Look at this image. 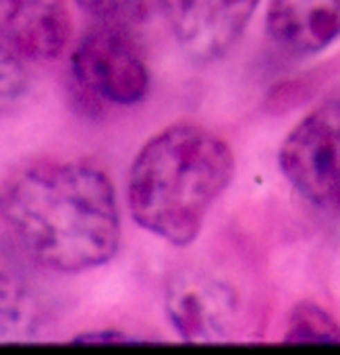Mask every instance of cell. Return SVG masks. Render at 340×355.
I'll return each instance as SVG.
<instances>
[{
	"label": "cell",
	"mask_w": 340,
	"mask_h": 355,
	"mask_svg": "<svg viewBox=\"0 0 340 355\" xmlns=\"http://www.w3.org/2000/svg\"><path fill=\"white\" fill-rule=\"evenodd\" d=\"M164 310L187 343H218L233 337L239 320L235 289L206 270L175 272L164 291Z\"/></svg>",
	"instance_id": "5b68a950"
},
{
	"label": "cell",
	"mask_w": 340,
	"mask_h": 355,
	"mask_svg": "<svg viewBox=\"0 0 340 355\" xmlns=\"http://www.w3.org/2000/svg\"><path fill=\"white\" fill-rule=\"evenodd\" d=\"M233 175L235 154L224 137L195 123H172L141 146L129 168V212L147 233L185 248Z\"/></svg>",
	"instance_id": "7a4b0ae2"
},
{
	"label": "cell",
	"mask_w": 340,
	"mask_h": 355,
	"mask_svg": "<svg viewBox=\"0 0 340 355\" xmlns=\"http://www.w3.org/2000/svg\"><path fill=\"white\" fill-rule=\"evenodd\" d=\"M71 69L77 83L106 104L133 106L150 89L147 64L120 23L100 21L89 29L73 50Z\"/></svg>",
	"instance_id": "277c9868"
},
{
	"label": "cell",
	"mask_w": 340,
	"mask_h": 355,
	"mask_svg": "<svg viewBox=\"0 0 340 355\" xmlns=\"http://www.w3.org/2000/svg\"><path fill=\"white\" fill-rule=\"evenodd\" d=\"M0 220L39 266L85 272L110 262L120 214L108 175L87 160H31L0 185Z\"/></svg>",
	"instance_id": "6da1fadb"
},
{
	"label": "cell",
	"mask_w": 340,
	"mask_h": 355,
	"mask_svg": "<svg viewBox=\"0 0 340 355\" xmlns=\"http://www.w3.org/2000/svg\"><path fill=\"white\" fill-rule=\"evenodd\" d=\"M260 0H160L181 50L195 62L226 56L243 35Z\"/></svg>",
	"instance_id": "8992f818"
},
{
	"label": "cell",
	"mask_w": 340,
	"mask_h": 355,
	"mask_svg": "<svg viewBox=\"0 0 340 355\" xmlns=\"http://www.w3.org/2000/svg\"><path fill=\"white\" fill-rule=\"evenodd\" d=\"M77 2L96 19L106 23H120V25L137 19L145 8V0H77Z\"/></svg>",
	"instance_id": "7c38bea8"
},
{
	"label": "cell",
	"mask_w": 340,
	"mask_h": 355,
	"mask_svg": "<svg viewBox=\"0 0 340 355\" xmlns=\"http://www.w3.org/2000/svg\"><path fill=\"white\" fill-rule=\"evenodd\" d=\"M27 92V75L17 54L0 42V114L8 112Z\"/></svg>",
	"instance_id": "8fae6325"
},
{
	"label": "cell",
	"mask_w": 340,
	"mask_h": 355,
	"mask_svg": "<svg viewBox=\"0 0 340 355\" xmlns=\"http://www.w3.org/2000/svg\"><path fill=\"white\" fill-rule=\"evenodd\" d=\"M278 164L301 198L340 210V98L322 102L291 129Z\"/></svg>",
	"instance_id": "3957f363"
},
{
	"label": "cell",
	"mask_w": 340,
	"mask_h": 355,
	"mask_svg": "<svg viewBox=\"0 0 340 355\" xmlns=\"http://www.w3.org/2000/svg\"><path fill=\"white\" fill-rule=\"evenodd\" d=\"M73 21L64 0H0V42L25 60H56L69 46Z\"/></svg>",
	"instance_id": "52a82bcc"
},
{
	"label": "cell",
	"mask_w": 340,
	"mask_h": 355,
	"mask_svg": "<svg viewBox=\"0 0 340 355\" xmlns=\"http://www.w3.org/2000/svg\"><path fill=\"white\" fill-rule=\"evenodd\" d=\"M266 23L280 50L312 56L340 37V0H272Z\"/></svg>",
	"instance_id": "ba28073f"
},
{
	"label": "cell",
	"mask_w": 340,
	"mask_h": 355,
	"mask_svg": "<svg viewBox=\"0 0 340 355\" xmlns=\"http://www.w3.org/2000/svg\"><path fill=\"white\" fill-rule=\"evenodd\" d=\"M44 322L42 302L25 275L0 256V341H29Z\"/></svg>",
	"instance_id": "9c48e42d"
},
{
	"label": "cell",
	"mask_w": 340,
	"mask_h": 355,
	"mask_svg": "<svg viewBox=\"0 0 340 355\" xmlns=\"http://www.w3.org/2000/svg\"><path fill=\"white\" fill-rule=\"evenodd\" d=\"M287 343H340V324L337 318L314 302H303L293 308L287 331Z\"/></svg>",
	"instance_id": "30bf717a"
}]
</instances>
